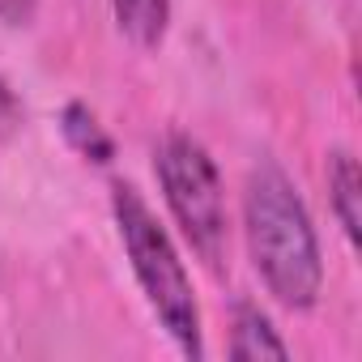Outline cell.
I'll return each instance as SVG.
<instances>
[{
	"instance_id": "7",
	"label": "cell",
	"mask_w": 362,
	"mask_h": 362,
	"mask_svg": "<svg viewBox=\"0 0 362 362\" xmlns=\"http://www.w3.org/2000/svg\"><path fill=\"white\" fill-rule=\"evenodd\" d=\"M60 128H64V141H69L81 158H90V162H98V166H107V162L115 158L111 136L103 132L98 115H94L86 103H69L64 115H60Z\"/></svg>"
},
{
	"instance_id": "5",
	"label": "cell",
	"mask_w": 362,
	"mask_h": 362,
	"mask_svg": "<svg viewBox=\"0 0 362 362\" xmlns=\"http://www.w3.org/2000/svg\"><path fill=\"white\" fill-rule=\"evenodd\" d=\"M230 354L235 358H290V345L277 337L269 315H260V307L239 303L235 324H230Z\"/></svg>"
},
{
	"instance_id": "2",
	"label": "cell",
	"mask_w": 362,
	"mask_h": 362,
	"mask_svg": "<svg viewBox=\"0 0 362 362\" xmlns=\"http://www.w3.org/2000/svg\"><path fill=\"white\" fill-rule=\"evenodd\" d=\"M111 214H115L124 252L132 260V273H136V281H141L153 315L162 320L166 337L184 349L188 358H201L205 354V341H201V307H197L188 269H184V260H179L170 235L162 230L158 214L145 205V197L132 184H115L111 188Z\"/></svg>"
},
{
	"instance_id": "8",
	"label": "cell",
	"mask_w": 362,
	"mask_h": 362,
	"mask_svg": "<svg viewBox=\"0 0 362 362\" xmlns=\"http://www.w3.org/2000/svg\"><path fill=\"white\" fill-rule=\"evenodd\" d=\"M18 128H22V103L5 81H0V145H5Z\"/></svg>"
},
{
	"instance_id": "3",
	"label": "cell",
	"mask_w": 362,
	"mask_h": 362,
	"mask_svg": "<svg viewBox=\"0 0 362 362\" xmlns=\"http://www.w3.org/2000/svg\"><path fill=\"white\" fill-rule=\"evenodd\" d=\"M153 170H158L166 209L179 222L184 239L205 264L218 269L226 256V197H222V175L209 149L184 132H170L153 153Z\"/></svg>"
},
{
	"instance_id": "6",
	"label": "cell",
	"mask_w": 362,
	"mask_h": 362,
	"mask_svg": "<svg viewBox=\"0 0 362 362\" xmlns=\"http://www.w3.org/2000/svg\"><path fill=\"white\" fill-rule=\"evenodd\" d=\"M328 192H332V209H337V222L345 230L349 243H358V162L354 153L337 149L328 158Z\"/></svg>"
},
{
	"instance_id": "9",
	"label": "cell",
	"mask_w": 362,
	"mask_h": 362,
	"mask_svg": "<svg viewBox=\"0 0 362 362\" xmlns=\"http://www.w3.org/2000/svg\"><path fill=\"white\" fill-rule=\"evenodd\" d=\"M35 5L39 0H0V22L5 26H26L35 18Z\"/></svg>"
},
{
	"instance_id": "1",
	"label": "cell",
	"mask_w": 362,
	"mask_h": 362,
	"mask_svg": "<svg viewBox=\"0 0 362 362\" xmlns=\"http://www.w3.org/2000/svg\"><path fill=\"white\" fill-rule=\"evenodd\" d=\"M243 230H247L252 264L260 281L269 286V294L290 311L315 307L320 286H324L320 239H315L303 197L294 192L281 166L264 162L252 170L247 192H243Z\"/></svg>"
},
{
	"instance_id": "4",
	"label": "cell",
	"mask_w": 362,
	"mask_h": 362,
	"mask_svg": "<svg viewBox=\"0 0 362 362\" xmlns=\"http://www.w3.org/2000/svg\"><path fill=\"white\" fill-rule=\"evenodd\" d=\"M115 9V26L119 35L141 47V52H153L162 39H166V26H170V0H111Z\"/></svg>"
}]
</instances>
